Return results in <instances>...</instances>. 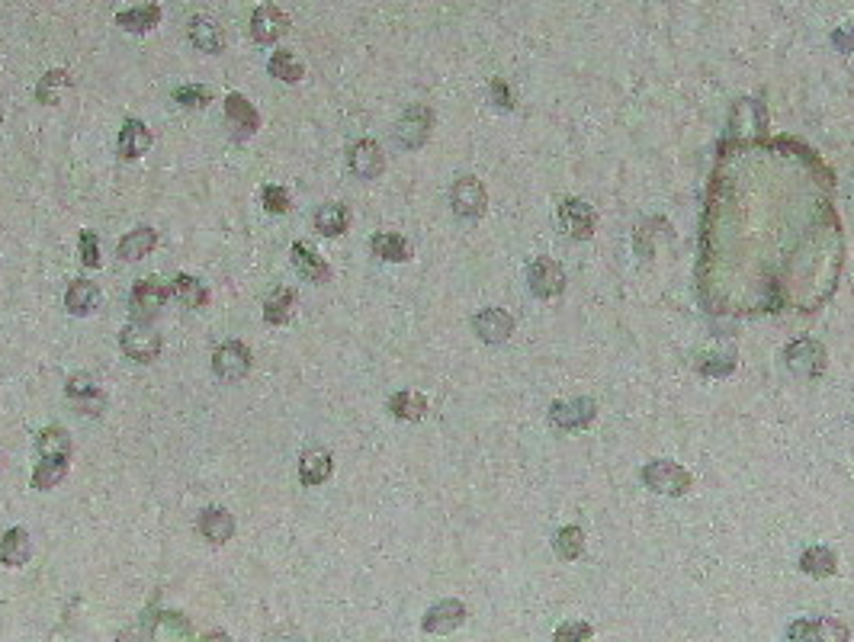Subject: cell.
I'll return each mask as SVG.
<instances>
[{"label": "cell", "instance_id": "obj_28", "mask_svg": "<svg viewBox=\"0 0 854 642\" xmlns=\"http://www.w3.org/2000/svg\"><path fill=\"white\" fill-rule=\"evenodd\" d=\"M370 251L379 257V261L386 264H405L415 257V248H411V241L399 232H376L370 238Z\"/></svg>", "mask_w": 854, "mask_h": 642}, {"label": "cell", "instance_id": "obj_10", "mask_svg": "<svg viewBox=\"0 0 854 642\" xmlns=\"http://www.w3.org/2000/svg\"><path fill=\"white\" fill-rule=\"evenodd\" d=\"M225 126L232 132L235 142H248L251 135L261 129V113H257V106L248 97L232 90V94L225 97Z\"/></svg>", "mask_w": 854, "mask_h": 642}, {"label": "cell", "instance_id": "obj_43", "mask_svg": "<svg viewBox=\"0 0 854 642\" xmlns=\"http://www.w3.org/2000/svg\"><path fill=\"white\" fill-rule=\"evenodd\" d=\"M832 45L842 55H854V20H848L845 26L832 29Z\"/></svg>", "mask_w": 854, "mask_h": 642}, {"label": "cell", "instance_id": "obj_11", "mask_svg": "<svg viewBox=\"0 0 854 642\" xmlns=\"http://www.w3.org/2000/svg\"><path fill=\"white\" fill-rule=\"evenodd\" d=\"M556 219H559L562 235L572 241H591L594 228H598V212H594L585 200H562Z\"/></svg>", "mask_w": 854, "mask_h": 642}, {"label": "cell", "instance_id": "obj_38", "mask_svg": "<svg viewBox=\"0 0 854 642\" xmlns=\"http://www.w3.org/2000/svg\"><path fill=\"white\" fill-rule=\"evenodd\" d=\"M553 549H556V556H559L562 562L582 559V556H585V530L578 527V524L559 527L556 537H553Z\"/></svg>", "mask_w": 854, "mask_h": 642}, {"label": "cell", "instance_id": "obj_17", "mask_svg": "<svg viewBox=\"0 0 854 642\" xmlns=\"http://www.w3.org/2000/svg\"><path fill=\"white\" fill-rule=\"evenodd\" d=\"M151 142H155V135H151V129L145 126L142 119L129 116L126 122H122L119 129V139H116V151L122 161H139L145 158L151 151Z\"/></svg>", "mask_w": 854, "mask_h": 642}, {"label": "cell", "instance_id": "obj_35", "mask_svg": "<svg viewBox=\"0 0 854 642\" xmlns=\"http://www.w3.org/2000/svg\"><path fill=\"white\" fill-rule=\"evenodd\" d=\"M851 633L835 620H797L790 623L787 639H848Z\"/></svg>", "mask_w": 854, "mask_h": 642}, {"label": "cell", "instance_id": "obj_25", "mask_svg": "<svg viewBox=\"0 0 854 642\" xmlns=\"http://www.w3.org/2000/svg\"><path fill=\"white\" fill-rule=\"evenodd\" d=\"M334 472V456L325 447H309L299 456V482L302 485H325Z\"/></svg>", "mask_w": 854, "mask_h": 642}, {"label": "cell", "instance_id": "obj_3", "mask_svg": "<svg viewBox=\"0 0 854 642\" xmlns=\"http://www.w3.org/2000/svg\"><path fill=\"white\" fill-rule=\"evenodd\" d=\"M594 418H598V402L588 399V395H578V399H556L546 411V421L553 424L556 431H585Z\"/></svg>", "mask_w": 854, "mask_h": 642}, {"label": "cell", "instance_id": "obj_19", "mask_svg": "<svg viewBox=\"0 0 854 642\" xmlns=\"http://www.w3.org/2000/svg\"><path fill=\"white\" fill-rule=\"evenodd\" d=\"M694 366L700 376H710V379H726L736 373L739 366V350L732 344H720V347H707L700 350V354L694 357Z\"/></svg>", "mask_w": 854, "mask_h": 642}, {"label": "cell", "instance_id": "obj_30", "mask_svg": "<svg viewBox=\"0 0 854 642\" xmlns=\"http://www.w3.org/2000/svg\"><path fill=\"white\" fill-rule=\"evenodd\" d=\"M386 408H389V415H392L395 421H405V424H418V421L427 415V395H424V392H411V389H402V392L389 395Z\"/></svg>", "mask_w": 854, "mask_h": 642}, {"label": "cell", "instance_id": "obj_24", "mask_svg": "<svg viewBox=\"0 0 854 642\" xmlns=\"http://www.w3.org/2000/svg\"><path fill=\"white\" fill-rule=\"evenodd\" d=\"M296 302H299V293L293 286H277L270 289V293L264 296V321L273 328H283L293 321L296 315Z\"/></svg>", "mask_w": 854, "mask_h": 642}, {"label": "cell", "instance_id": "obj_4", "mask_svg": "<svg viewBox=\"0 0 854 642\" xmlns=\"http://www.w3.org/2000/svg\"><path fill=\"white\" fill-rule=\"evenodd\" d=\"M65 399L74 411H81V415L87 418H103L106 415V405H110V399H106V392L94 382V376L90 373H74L68 376L65 382Z\"/></svg>", "mask_w": 854, "mask_h": 642}, {"label": "cell", "instance_id": "obj_36", "mask_svg": "<svg viewBox=\"0 0 854 642\" xmlns=\"http://www.w3.org/2000/svg\"><path fill=\"white\" fill-rule=\"evenodd\" d=\"M267 71H270V78H277V81H283V84H299V81L305 78V61H302L296 52L277 49V52L270 55Z\"/></svg>", "mask_w": 854, "mask_h": 642}, {"label": "cell", "instance_id": "obj_1", "mask_svg": "<svg viewBox=\"0 0 854 642\" xmlns=\"http://www.w3.org/2000/svg\"><path fill=\"white\" fill-rule=\"evenodd\" d=\"M119 350L135 363H155L164 350V338L151 321L132 318L129 325L119 331Z\"/></svg>", "mask_w": 854, "mask_h": 642}, {"label": "cell", "instance_id": "obj_33", "mask_svg": "<svg viewBox=\"0 0 854 642\" xmlns=\"http://www.w3.org/2000/svg\"><path fill=\"white\" fill-rule=\"evenodd\" d=\"M171 296L183 305V309H203V305H209V289L200 277H193V273H177L171 280Z\"/></svg>", "mask_w": 854, "mask_h": 642}, {"label": "cell", "instance_id": "obj_16", "mask_svg": "<svg viewBox=\"0 0 854 642\" xmlns=\"http://www.w3.org/2000/svg\"><path fill=\"white\" fill-rule=\"evenodd\" d=\"M238 521L232 511L225 508H203L200 517H196V533L209 543V546H225L235 537Z\"/></svg>", "mask_w": 854, "mask_h": 642}, {"label": "cell", "instance_id": "obj_7", "mask_svg": "<svg viewBox=\"0 0 854 642\" xmlns=\"http://www.w3.org/2000/svg\"><path fill=\"white\" fill-rule=\"evenodd\" d=\"M434 132V110L431 106H408V110L399 116V122H395V139H399L402 148L415 151V148H424L427 139H431Z\"/></svg>", "mask_w": 854, "mask_h": 642}, {"label": "cell", "instance_id": "obj_42", "mask_svg": "<svg viewBox=\"0 0 854 642\" xmlns=\"http://www.w3.org/2000/svg\"><path fill=\"white\" fill-rule=\"evenodd\" d=\"M78 251H81V264H84L87 270H97V267H100L103 254H100V235H97V232L84 228V232L78 235Z\"/></svg>", "mask_w": 854, "mask_h": 642}, {"label": "cell", "instance_id": "obj_45", "mask_svg": "<svg viewBox=\"0 0 854 642\" xmlns=\"http://www.w3.org/2000/svg\"><path fill=\"white\" fill-rule=\"evenodd\" d=\"M553 636H556L559 642H566V639H594V630H591L588 623H562Z\"/></svg>", "mask_w": 854, "mask_h": 642}, {"label": "cell", "instance_id": "obj_29", "mask_svg": "<svg viewBox=\"0 0 854 642\" xmlns=\"http://www.w3.org/2000/svg\"><path fill=\"white\" fill-rule=\"evenodd\" d=\"M155 248H158V232H155V228L142 225V228H132L129 235H122L119 248H116V257H119V261L132 264V261H142V257H148Z\"/></svg>", "mask_w": 854, "mask_h": 642}, {"label": "cell", "instance_id": "obj_44", "mask_svg": "<svg viewBox=\"0 0 854 642\" xmlns=\"http://www.w3.org/2000/svg\"><path fill=\"white\" fill-rule=\"evenodd\" d=\"M488 94H492V103L501 106V110H514V94H511L508 81L495 78L492 84H488Z\"/></svg>", "mask_w": 854, "mask_h": 642}, {"label": "cell", "instance_id": "obj_12", "mask_svg": "<svg viewBox=\"0 0 854 642\" xmlns=\"http://www.w3.org/2000/svg\"><path fill=\"white\" fill-rule=\"evenodd\" d=\"M248 29H251V39L257 45H273V42H280L289 33V17L277 4H257L251 10Z\"/></svg>", "mask_w": 854, "mask_h": 642}, {"label": "cell", "instance_id": "obj_14", "mask_svg": "<svg viewBox=\"0 0 854 642\" xmlns=\"http://www.w3.org/2000/svg\"><path fill=\"white\" fill-rule=\"evenodd\" d=\"M527 286L537 299H556L566 289V270L553 257H537L527 270Z\"/></svg>", "mask_w": 854, "mask_h": 642}, {"label": "cell", "instance_id": "obj_8", "mask_svg": "<svg viewBox=\"0 0 854 642\" xmlns=\"http://www.w3.org/2000/svg\"><path fill=\"white\" fill-rule=\"evenodd\" d=\"M167 299H171V289H167L158 277L135 280L132 296H129V312H132V318L155 321L167 309Z\"/></svg>", "mask_w": 854, "mask_h": 642}, {"label": "cell", "instance_id": "obj_39", "mask_svg": "<svg viewBox=\"0 0 854 642\" xmlns=\"http://www.w3.org/2000/svg\"><path fill=\"white\" fill-rule=\"evenodd\" d=\"M71 463L68 460H36V469H33V488L36 492H49V488L61 485L68 476Z\"/></svg>", "mask_w": 854, "mask_h": 642}, {"label": "cell", "instance_id": "obj_13", "mask_svg": "<svg viewBox=\"0 0 854 642\" xmlns=\"http://www.w3.org/2000/svg\"><path fill=\"white\" fill-rule=\"evenodd\" d=\"M347 167L360 180H376L386 171V155L376 139H357L347 145Z\"/></svg>", "mask_w": 854, "mask_h": 642}, {"label": "cell", "instance_id": "obj_23", "mask_svg": "<svg viewBox=\"0 0 854 642\" xmlns=\"http://www.w3.org/2000/svg\"><path fill=\"white\" fill-rule=\"evenodd\" d=\"M164 20V7L161 4H139V7H129V10H119L116 13V26L126 29L132 36H145L151 29H158Z\"/></svg>", "mask_w": 854, "mask_h": 642}, {"label": "cell", "instance_id": "obj_22", "mask_svg": "<svg viewBox=\"0 0 854 642\" xmlns=\"http://www.w3.org/2000/svg\"><path fill=\"white\" fill-rule=\"evenodd\" d=\"M100 302H103V289H100L94 280H87V277L74 280V283L68 286V293H65V309H68V315H74V318L94 315V312L100 309Z\"/></svg>", "mask_w": 854, "mask_h": 642}, {"label": "cell", "instance_id": "obj_5", "mask_svg": "<svg viewBox=\"0 0 854 642\" xmlns=\"http://www.w3.org/2000/svg\"><path fill=\"white\" fill-rule=\"evenodd\" d=\"M784 363H787L790 373L806 376V379H819L829 366V350L822 347V341H816V338H797L787 347Z\"/></svg>", "mask_w": 854, "mask_h": 642}, {"label": "cell", "instance_id": "obj_20", "mask_svg": "<svg viewBox=\"0 0 854 642\" xmlns=\"http://www.w3.org/2000/svg\"><path fill=\"white\" fill-rule=\"evenodd\" d=\"M187 39H190V45L196 52H203V55H219L222 49H225V33H222V26L212 20V17H206V13H196V17L190 20V26H187Z\"/></svg>", "mask_w": 854, "mask_h": 642}, {"label": "cell", "instance_id": "obj_15", "mask_svg": "<svg viewBox=\"0 0 854 642\" xmlns=\"http://www.w3.org/2000/svg\"><path fill=\"white\" fill-rule=\"evenodd\" d=\"M463 623H466V604L456 601V598H447V601H437L431 610H427L424 620H421V630L427 636H450V633L460 630Z\"/></svg>", "mask_w": 854, "mask_h": 642}, {"label": "cell", "instance_id": "obj_41", "mask_svg": "<svg viewBox=\"0 0 854 642\" xmlns=\"http://www.w3.org/2000/svg\"><path fill=\"white\" fill-rule=\"evenodd\" d=\"M261 206L267 216H286L293 209V196H289L286 187H277V183H264L261 187Z\"/></svg>", "mask_w": 854, "mask_h": 642}, {"label": "cell", "instance_id": "obj_34", "mask_svg": "<svg viewBox=\"0 0 854 642\" xmlns=\"http://www.w3.org/2000/svg\"><path fill=\"white\" fill-rule=\"evenodd\" d=\"M800 572L810 578H832L838 575V553L829 546H810L800 556Z\"/></svg>", "mask_w": 854, "mask_h": 642}, {"label": "cell", "instance_id": "obj_27", "mask_svg": "<svg viewBox=\"0 0 854 642\" xmlns=\"http://www.w3.org/2000/svg\"><path fill=\"white\" fill-rule=\"evenodd\" d=\"M36 453L42 456V460H68L71 463L74 440L61 424H49V427H42L39 437H36Z\"/></svg>", "mask_w": 854, "mask_h": 642}, {"label": "cell", "instance_id": "obj_32", "mask_svg": "<svg viewBox=\"0 0 854 642\" xmlns=\"http://www.w3.org/2000/svg\"><path fill=\"white\" fill-rule=\"evenodd\" d=\"M145 620H151V636L155 639H190L193 626L190 620L177 614V610H155V614H145Z\"/></svg>", "mask_w": 854, "mask_h": 642}, {"label": "cell", "instance_id": "obj_18", "mask_svg": "<svg viewBox=\"0 0 854 642\" xmlns=\"http://www.w3.org/2000/svg\"><path fill=\"white\" fill-rule=\"evenodd\" d=\"M472 331L482 344H505L514 334V318L505 309H482L476 318H472Z\"/></svg>", "mask_w": 854, "mask_h": 642}, {"label": "cell", "instance_id": "obj_37", "mask_svg": "<svg viewBox=\"0 0 854 642\" xmlns=\"http://www.w3.org/2000/svg\"><path fill=\"white\" fill-rule=\"evenodd\" d=\"M71 87H74L71 71L68 68H52L49 74H42V81L36 84V100L42 106H55L61 100V94L71 90Z\"/></svg>", "mask_w": 854, "mask_h": 642}, {"label": "cell", "instance_id": "obj_9", "mask_svg": "<svg viewBox=\"0 0 854 642\" xmlns=\"http://www.w3.org/2000/svg\"><path fill=\"white\" fill-rule=\"evenodd\" d=\"M251 366H254V354L244 341H225L216 347V354H212V373L225 382H241L251 373Z\"/></svg>", "mask_w": 854, "mask_h": 642}, {"label": "cell", "instance_id": "obj_6", "mask_svg": "<svg viewBox=\"0 0 854 642\" xmlns=\"http://www.w3.org/2000/svg\"><path fill=\"white\" fill-rule=\"evenodd\" d=\"M485 206H488V190L479 177H460L450 187V209L456 219H466V222H476L485 216Z\"/></svg>", "mask_w": 854, "mask_h": 642}, {"label": "cell", "instance_id": "obj_2", "mask_svg": "<svg viewBox=\"0 0 854 642\" xmlns=\"http://www.w3.org/2000/svg\"><path fill=\"white\" fill-rule=\"evenodd\" d=\"M643 485L655 495H665V498H681L688 495L694 488V476L681 463H671V460H652L643 466Z\"/></svg>", "mask_w": 854, "mask_h": 642}, {"label": "cell", "instance_id": "obj_31", "mask_svg": "<svg viewBox=\"0 0 854 642\" xmlns=\"http://www.w3.org/2000/svg\"><path fill=\"white\" fill-rule=\"evenodd\" d=\"M312 225L322 238H341L350 228V209L344 203H325L315 209Z\"/></svg>", "mask_w": 854, "mask_h": 642}, {"label": "cell", "instance_id": "obj_40", "mask_svg": "<svg viewBox=\"0 0 854 642\" xmlns=\"http://www.w3.org/2000/svg\"><path fill=\"white\" fill-rule=\"evenodd\" d=\"M174 103L183 106V110H206V106L216 100V90L206 84H183L174 90Z\"/></svg>", "mask_w": 854, "mask_h": 642}, {"label": "cell", "instance_id": "obj_21", "mask_svg": "<svg viewBox=\"0 0 854 642\" xmlns=\"http://www.w3.org/2000/svg\"><path fill=\"white\" fill-rule=\"evenodd\" d=\"M289 261H293V267L299 270V277H305L309 283H331V277H334L325 257L315 248H309L305 241H296L293 248H289Z\"/></svg>", "mask_w": 854, "mask_h": 642}, {"label": "cell", "instance_id": "obj_26", "mask_svg": "<svg viewBox=\"0 0 854 642\" xmlns=\"http://www.w3.org/2000/svg\"><path fill=\"white\" fill-rule=\"evenodd\" d=\"M33 559V537L23 527H10L4 537H0V565L7 569H23V565Z\"/></svg>", "mask_w": 854, "mask_h": 642}]
</instances>
